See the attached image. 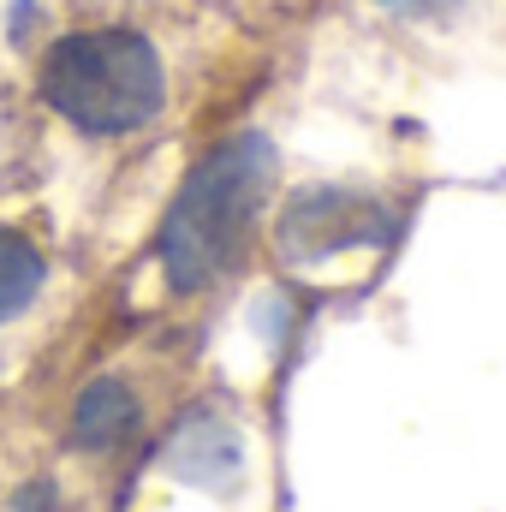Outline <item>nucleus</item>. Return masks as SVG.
I'll return each mask as SVG.
<instances>
[{
  "instance_id": "nucleus-2",
  "label": "nucleus",
  "mask_w": 506,
  "mask_h": 512,
  "mask_svg": "<svg viewBox=\"0 0 506 512\" xmlns=\"http://www.w3.org/2000/svg\"><path fill=\"white\" fill-rule=\"evenodd\" d=\"M161 60L137 30H78L60 36L42 60V96L60 120L96 137H120L155 120L161 108Z\"/></svg>"
},
{
  "instance_id": "nucleus-5",
  "label": "nucleus",
  "mask_w": 506,
  "mask_h": 512,
  "mask_svg": "<svg viewBox=\"0 0 506 512\" xmlns=\"http://www.w3.org/2000/svg\"><path fill=\"white\" fill-rule=\"evenodd\" d=\"M381 6H399V12H417V6H429V0H381Z\"/></svg>"
},
{
  "instance_id": "nucleus-4",
  "label": "nucleus",
  "mask_w": 506,
  "mask_h": 512,
  "mask_svg": "<svg viewBox=\"0 0 506 512\" xmlns=\"http://www.w3.org/2000/svg\"><path fill=\"white\" fill-rule=\"evenodd\" d=\"M42 292V256L18 233H0V322H12Z\"/></svg>"
},
{
  "instance_id": "nucleus-3",
  "label": "nucleus",
  "mask_w": 506,
  "mask_h": 512,
  "mask_svg": "<svg viewBox=\"0 0 506 512\" xmlns=\"http://www.w3.org/2000/svg\"><path fill=\"white\" fill-rule=\"evenodd\" d=\"M131 417H137V405H131L126 387L96 382V387H84V399H78V411H72V441H78V447H114L131 429Z\"/></svg>"
},
{
  "instance_id": "nucleus-1",
  "label": "nucleus",
  "mask_w": 506,
  "mask_h": 512,
  "mask_svg": "<svg viewBox=\"0 0 506 512\" xmlns=\"http://www.w3.org/2000/svg\"><path fill=\"white\" fill-rule=\"evenodd\" d=\"M268 143L262 137H233L227 149H215L191 185L179 191L173 215H167V233H161V262H167V280L179 292H197L209 286L245 245L256 221V203L268 191Z\"/></svg>"
}]
</instances>
